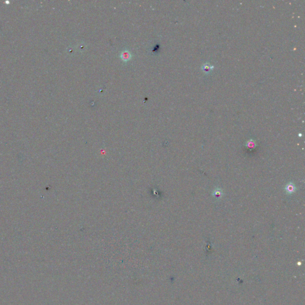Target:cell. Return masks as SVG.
Returning a JSON list of instances; mask_svg holds the SVG:
<instances>
[{"label": "cell", "instance_id": "obj_2", "mask_svg": "<svg viewBox=\"0 0 305 305\" xmlns=\"http://www.w3.org/2000/svg\"><path fill=\"white\" fill-rule=\"evenodd\" d=\"M213 68V66H211V65L207 63L204 64L202 66V70H203V72H206V73H208V72H209L210 71H211Z\"/></svg>", "mask_w": 305, "mask_h": 305}, {"label": "cell", "instance_id": "obj_1", "mask_svg": "<svg viewBox=\"0 0 305 305\" xmlns=\"http://www.w3.org/2000/svg\"><path fill=\"white\" fill-rule=\"evenodd\" d=\"M120 57L123 61L126 62V61L129 60L130 58H131V54H130V52L128 50L125 49L120 54Z\"/></svg>", "mask_w": 305, "mask_h": 305}]
</instances>
